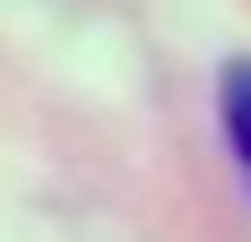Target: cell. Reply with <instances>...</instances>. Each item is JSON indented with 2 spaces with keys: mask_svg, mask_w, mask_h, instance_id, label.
Listing matches in <instances>:
<instances>
[{
  "mask_svg": "<svg viewBox=\"0 0 251 242\" xmlns=\"http://www.w3.org/2000/svg\"><path fill=\"white\" fill-rule=\"evenodd\" d=\"M217 121H226V156H234V173L251 191V61H234L217 78Z\"/></svg>",
  "mask_w": 251,
  "mask_h": 242,
  "instance_id": "1",
  "label": "cell"
}]
</instances>
